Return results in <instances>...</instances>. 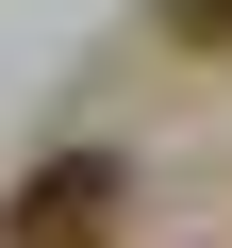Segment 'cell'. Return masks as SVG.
Instances as JSON below:
<instances>
[{"label": "cell", "instance_id": "obj_1", "mask_svg": "<svg viewBox=\"0 0 232 248\" xmlns=\"http://www.w3.org/2000/svg\"><path fill=\"white\" fill-rule=\"evenodd\" d=\"M116 215H133V166L116 149H50L0 199V248H116Z\"/></svg>", "mask_w": 232, "mask_h": 248}, {"label": "cell", "instance_id": "obj_2", "mask_svg": "<svg viewBox=\"0 0 232 248\" xmlns=\"http://www.w3.org/2000/svg\"><path fill=\"white\" fill-rule=\"evenodd\" d=\"M149 33L166 50H232V0H149Z\"/></svg>", "mask_w": 232, "mask_h": 248}]
</instances>
